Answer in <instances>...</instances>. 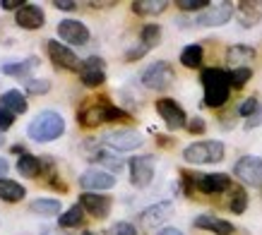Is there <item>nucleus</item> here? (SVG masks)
Wrapping results in <instances>:
<instances>
[{"mask_svg":"<svg viewBox=\"0 0 262 235\" xmlns=\"http://www.w3.org/2000/svg\"><path fill=\"white\" fill-rule=\"evenodd\" d=\"M202 86H205V106L207 108H222L229 101L231 77L226 70L207 67L202 70Z\"/></svg>","mask_w":262,"mask_h":235,"instance_id":"1","label":"nucleus"},{"mask_svg":"<svg viewBox=\"0 0 262 235\" xmlns=\"http://www.w3.org/2000/svg\"><path fill=\"white\" fill-rule=\"evenodd\" d=\"M63 132H65V120L58 115L56 110H41L27 127V134L34 142H53Z\"/></svg>","mask_w":262,"mask_h":235,"instance_id":"2","label":"nucleus"},{"mask_svg":"<svg viewBox=\"0 0 262 235\" xmlns=\"http://www.w3.org/2000/svg\"><path fill=\"white\" fill-rule=\"evenodd\" d=\"M183 158L192 166H207V163H219L224 158V144L216 139L195 142L190 147H185Z\"/></svg>","mask_w":262,"mask_h":235,"instance_id":"3","label":"nucleus"},{"mask_svg":"<svg viewBox=\"0 0 262 235\" xmlns=\"http://www.w3.org/2000/svg\"><path fill=\"white\" fill-rule=\"evenodd\" d=\"M123 118H127V115L120 108L111 106L108 101L89 103V106H84V108L77 113V120H80V125H84V127H96V125H101V123L123 120Z\"/></svg>","mask_w":262,"mask_h":235,"instance_id":"4","label":"nucleus"},{"mask_svg":"<svg viewBox=\"0 0 262 235\" xmlns=\"http://www.w3.org/2000/svg\"><path fill=\"white\" fill-rule=\"evenodd\" d=\"M233 173L238 175L241 182H246L248 187H262V158L260 156H241L233 166Z\"/></svg>","mask_w":262,"mask_h":235,"instance_id":"5","label":"nucleus"},{"mask_svg":"<svg viewBox=\"0 0 262 235\" xmlns=\"http://www.w3.org/2000/svg\"><path fill=\"white\" fill-rule=\"evenodd\" d=\"M173 79H176L173 67L168 63H164V60L151 63L149 67L142 72V84L147 86V89H168V86L173 84Z\"/></svg>","mask_w":262,"mask_h":235,"instance_id":"6","label":"nucleus"},{"mask_svg":"<svg viewBox=\"0 0 262 235\" xmlns=\"http://www.w3.org/2000/svg\"><path fill=\"white\" fill-rule=\"evenodd\" d=\"M103 144L113 151H135L137 147H142V134L135 130H113L103 134Z\"/></svg>","mask_w":262,"mask_h":235,"instance_id":"7","label":"nucleus"},{"mask_svg":"<svg viewBox=\"0 0 262 235\" xmlns=\"http://www.w3.org/2000/svg\"><path fill=\"white\" fill-rule=\"evenodd\" d=\"M233 5L231 3H212L207 10H202L198 15V24L200 27H222L233 17Z\"/></svg>","mask_w":262,"mask_h":235,"instance_id":"8","label":"nucleus"},{"mask_svg":"<svg viewBox=\"0 0 262 235\" xmlns=\"http://www.w3.org/2000/svg\"><path fill=\"white\" fill-rule=\"evenodd\" d=\"M154 156L144 154V156H135L130 161V180L135 187H147L154 178Z\"/></svg>","mask_w":262,"mask_h":235,"instance_id":"9","label":"nucleus"},{"mask_svg":"<svg viewBox=\"0 0 262 235\" xmlns=\"http://www.w3.org/2000/svg\"><path fill=\"white\" fill-rule=\"evenodd\" d=\"M48 55H51V60H53V65L56 67H65V70H77L80 72L82 63L80 58L72 53V48H68L65 43H60V41H48Z\"/></svg>","mask_w":262,"mask_h":235,"instance_id":"10","label":"nucleus"},{"mask_svg":"<svg viewBox=\"0 0 262 235\" xmlns=\"http://www.w3.org/2000/svg\"><path fill=\"white\" fill-rule=\"evenodd\" d=\"M58 36L65 41V43H72V46H82L89 41V29L77 19H63L58 24Z\"/></svg>","mask_w":262,"mask_h":235,"instance_id":"11","label":"nucleus"},{"mask_svg":"<svg viewBox=\"0 0 262 235\" xmlns=\"http://www.w3.org/2000/svg\"><path fill=\"white\" fill-rule=\"evenodd\" d=\"M106 63H103L101 58H96V55H92V58H87L84 63H82L80 67V79L84 86H101L103 79H106Z\"/></svg>","mask_w":262,"mask_h":235,"instance_id":"12","label":"nucleus"},{"mask_svg":"<svg viewBox=\"0 0 262 235\" xmlns=\"http://www.w3.org/2000/svg\"><path fill=\"white\" fill-rule=\"evenodd\" d=\"M113 185H116V178H113L111 173L101 171V168H89V171H84L80 175V187L82 190H111Z\"/></svg>","mask_w":262,"mask_h":235,"instance_id":"13","label":"nucleus"},{"mask_svg":"<svg viewBox=\"0 0 262 235\" xmlns=\"http://www.w3.org/2000/svg\"><path fill=\"white\" fill-rule=\"evenodd\" d=\"M157 113L164 118V123H166L171 130H181L185 125V113L173 99H161L157 101Z\"/></svg>","mask_w":262,"mask_h":235,"instance_id":"14","label":"nucleus"},{"mask_svg":"<svg viewBox=\"0 0 262 235\" xmlns=\"http://www.w3.org/2000/svg\"><path fill=\"white\" fill-rule=\"evenodd\" d=\"M15 22L19 24L22 29H29V32H34V29H41V27H43V22H46V15H43V10H41L39 5L27 3L22 10H17Z\"/></svg>","mask_w":262,"mask_h":235,"instance_id":"15","label":"nucleus"},{"mask_svg":"<svg viewBox=\"0 0 262 235\" xmlns=\"http://www.w3.org/2000/svg\"><path fill=\"white\" fill-rule=\"evenodd\" d=\"M80 204H82V209H87L94 219H106L108 212H111V199L99 195V192H84L80 197Z\"/></svg>","mask_w":262,"mask_h":235,"instance_id":"16","label":"nucleus"},{"mask_svg":"<svg viewBox=\"0 0 262 235\" xmlns=\"http://www.w3.org/2000/svg\"><path fill=\"white\" fill-rule=\"evenodd\" d=\"M195 185L205 195H216V192L229 190L231 180H229V175H224V173H209V175H200L198 180H195Z\"/></svg>","mask_w":262,"mask_h":235,"instance_id":"17","label":"nucleus"},{"mask_svg":"<svg viewBox=\"0 0 262 235\" xmlns=\"http://www.w3.org/2000/svg\"><path fill=\"white\" fill-rule=\"evenodd\" d=\"M171 212H173V204L171 202H159V204H154V206H149V209H144V212L140 214V221L149 228L159 226L161 221H166L168 216H171Z\"/></svg>","mask_w":262,"mask_h":235,"instance_id":"18","label":"nucleus"},{"mask_svg":"<svg viewBox=\"0 0 262 235\" xmlns=\"http://www.w3.org/2000/svg\"><path fill=\"white\" fill-rule=\"evenodd\" d=\"M195 226L205 228V230H212L214 235H233V226H231L229 221L216 219V216H198Z\"/></svg>","mask_w":262,"mask_h":235,"instance_id":"19","label":"nucleus"},{"mask_svg":"<svg viewBox=\"0 0 262 235\" xmlns=\"http://www.w3.org/2000/svg\"><path fill=\"white\" fill-rule=\"evenodd\" d=\"M255 58V51L250 46H231L229 48V55H226V60H229V65L233 67V70H238V67H246L250 60Z\"/></svg>","mask_w":262,"mask_h":235,"instance_id":"20","label":"nucleus"},{"mask_svg":"<svg viewBox=\"0 0 262 235\" xmlns=\"http://www.w3.org/2000/svg\"><path fill=\"white\" fill-rule=\"evenodd\" d=\"M0 108H5V110H10V113L19 115V113L27 110V99L22 96V91L10 89V91H5V94L0 96Z\"/></svg>","mask_w":262,"mask_h":235,"instance_id":"21","label":"nucleus"},{"mask_svg":"<svg viewBox=\"0 0 262 235\" xmlns=\"http://www.w3.org/2000/svg\"><path fill=\"white\" fill-rule=\"evenodd\" d=\"M24 195H27V190H24L19 182L10 180V178H3V180H0V199H3V202H10V204L22 202Z\"/></svg>","mask_w":262,"mask_h":235,"instance_id":"22","label":"nucleus"},{"mask_svg":"<svg viewBox=\"0 0 262 235\" xmlns=\"http://www.w3.org/2000/svg\"><path fill=\"white\" fill-rule=\"evenodd\" d=\"M17 171L24 178H39L43 171V163H41V158L32 156V154H22V158L17 161Z\"/></svg>","mask_w":262,"mask_h":235,"instance_id":"23","label":"nucleus"},{"mask_svg":"<svg viewBox=\"0 0 262 235\" xmlns=\"http://www.w3.org/2000/svg\"><path fill=\"white\" fill-rule=\"evenodd\" d=\"M236 17H238V22L243 24V27H253V24L260 22V8L255 5V3H238V10H236Z\"/></svg>","mask_w":262,"mask_h":235,"instance_id":"24","label":"nucleus"},{"mask_svg":"<svg viewBox=\"0 0 262 235\" xmlns=\"http://www.w3.org/2000/svg\"><path fill=\"white\" fill-rule=\"evenodd\" d=\"M39 65V60L36 58H27V60H22V63H8V65H3L0 70L5 72V75H10V77H27L29 72L34 70Z\"/></svg>","mask_w":262,"mask_h":235,"instance_id":"25","label":"nucleus"},{"mask_svg":"<svg viewBox=\"0 0 262 235\" xmlns=\"http://www.w3.org/2000/svg\"><path fill=\"white\" fill-rule=\"evenodd\" d=\"M166 0H135L133 3V10L137 15H159L166 10Z\"/></svg>","mask_w":262,"mask_h":235,"instance_id":"26","label":"nucleus"},{"mask_svg":"<svg viewBox=\"0 0 262 235\" xmlns=\"http://www.w3.org/2000/svg\"><path fill=\"white\" fill-rule=\"evenodd\" d=\"M181 63L185 65V67H200V63H202V46H198V43H190V46L183 48L181 53Z\"/></svg>","mask_w":262,"mask_h":235,"instance_id":"27","label":"nucleus"},{"mask_svg":"<svg viewBox=\"0 0 262 235\" xmlns=\"http://www.w3.org/2000/svg\"><path fill=\"white\" fill-rule=\"evenodd\" d=\"M32 212L41 214V216H58L60 214V202L58 199H34L32 202Z\"/></svg>","mask_w":262,"mask_h":235,"instance_id":"28","label":"nucleus"},{"mask_svg":"<svg viewBox=\"0 0 262 235\" xmlns=\"http://www.w3.org/2000/svg\"><path fill=\"white\" fill-rule=\"evenodd\" d=\"M82 221H84V209H82V204H75L72 209L60 214V221H58V223L63 228H75V226H80Z\"/></svg>","mask_w":262,"mask_h":235,"instance_id":"29","label":"nucleus"},{"mask_svg":"<svg viewBox=\"0 0 262 235\" xmlns=\"http://www.w3.org/2000/svg\"><path fill=\"white\" fill-rule=\"evenodd\" d=\"M142 46L144 48H154L157 43L161 41V27H157V24H147V27H142Z\"/></svg>","mask_w":262,"mask_h":235,"instance_id":"30","label":"nucleus"},{"mask_svg":"<svg viewBox=\"0 0 262 235\" xmlns=\"http://www.w3.org/2000/svg\"><path fill=\"white\" fill-rule=\"evenodd\" d=\"M229 206H231V212H233V214H243V212H246V206H248V195H246V190H243V187H236V190H233Z\"/></svg>","mask_w":262,"mask_h":235,"instance_id":"31","label":"nucleus"},{"mask_svg":"<svg viewBox=\"0 0 262 235\" xmlns=\"http://www.w3.org/2000/svg\"><path fill=\"white\" fill-rule=\"evenodd\" d=\"M229 77H231V86H233V89H241L248 79L253 77V70H250V67H238V70H231Z\"/></svg>","mask_w":262,"mask_h":235,"instance_id":"32","label":"nucleus"},{"mask_svg":"<svg viewBox=\"0 0 262 235\" xmlns=\"http://www.w3.org/2000/svg\"><path fill=\"white\" fill-rule=\"evenodd\" d=\"M24 89H27V94L39 96V94H46L48 89H51V82H48V79H29V82L24 84Z\"/></svg>","mask_w":262,"mask_h":235,"instance_id":"33","label":"nucleus"},{"mask_svg":"<svg viewBox=\"0 0 262 235\" xmlns=\"http://www.w3.org/2000/svg\"><path fill=\"white\" fill-rule=\"evenodd\" d=\"M106 235H137V228L133 223H127V221H118L106 230Z\"/></svg>","mask_w":262,"mask_h":235,"instance_id":"34","label":"nucleus"},{"mask_svg":"<svg viewBox=\"0 0 262 235\" xmlns=\"http://www.w3.org/2000/svg\"><path fill=\"white\" fill-rule=\"evenodd\" d=\"M176 5L181 10H185V12H192V10H207L212 3L209 0H178Z\"/></svg>","mask_w":262,"mask_h":235,"instance_id":"35","label":"nucleus"},{"mask_svg":"<svg viewBox=\"0 0 262 235\" xmlns=\"http://www.w3.org/2000/svg\"><path fill=\"white\" fill-rule=\"evenodd\" d=\"M94 158L96 161H101V163L106 166V168H111V171H120V168H123V163H120L118 158L111 156V154H106V151H99Z\"/></svg>","mask_w":262,"mask_h":235,"instance_id":"36","label":"nucleus"},{"mask_svg":"<svg viewBox=\"0 0 262 235\" xmlns=\"http://www.w3.org/2000/svg\"><path fill=\"white\" fill-rule=\"evenodd\" d=\"M12 123H15V113L0 108V132H8L10 127H12Z\"/></svg>","mask_w":262,"mask_h":235,"instance_id":"37","label":"nucleus"},{"mask_svg":"<svg viewBox=\"0 0 262 235\" xmlns=\"http://www.w3.org/2000/svg\"><path fill=\"white\" fill-rule=\"evenodd\" d=\"M257 106H260V103H257V99H246V101L241 103V108H238V115H246V118H250L255 113V110H257Z\"/></svg>","mask_w":262,"mask_h":235,"instance_id":"38","label":"nucleus"},{"mask_svg":"<svg viewBox=\"0 0 262 235\" xmlns=\"http://www.w3.org/2000/svg\"><path fill=\"white\" fill-rule=\"evenodd\" d=\"M257 125H262V103L260 106H257V110H255L253 115L248 118V130H253V127H257Z\"/></svg>","mask_w":262,"mask_h":235,"instance_id":"39","label":"nucleus"},{"mask_svg":"<svg viewBox=\"0 0 262 235\" xmlns=\"http://www.w3.org/2000/svg\"><path fill=\"white\" fill-rule=\"evenodd\" d=\"M188 130H190L192 134H202L205 132V120H202V118H192L190 125H188Z\"/></svg>","mask_w":262,"mask_h":235,"instance_id":"40","label":"nucleus"},{"mask_svg":"<svg viewBox=\"0 0 262 235\" xmlns=\"http://www.w3.org/2000/svg\"><path fill=\"white\" fill-rule=\"evenodd\" d=\"M27 3L24 0H0V8L3 10H22Z\"/></svg>","mask_w":262,"mask_h":235,"instance_id":"41","label":"nucleus"},{"mask_svg":"<svg viewBox=\"0 0 262 235\" xmlns=\"http://www.w3.org/2000/svg\"><path fill=\"white\" fill-rule=\"evenodd\" d=\"M58 10H63V12H72V10H77V3H72V0H56L53 3Z\"/></svg>","mask_w":262,"mask_h":235,"instance_id":"42","label":"nucleus"},{"mask_svg":"<svg viewBox=\"0 0 262 235\" xmlns=\"http://www.w3.org/2000/svg\"><path fill=\"white\" fill-rule=\"evenodd\" d=\"M147 51H149V48L140 46V48H135V51H127V53H125V58H127V60H137V58H142V55L147 53Z\"/></svg>","mask_w":262,"mask_h":235,"instance_id":"43","label":"nucleus"},{"mask_svg":"<svg viewBox=\"0 0 262 235\" xmlns=\"http://www.w3.org/2000/svg\"><path fill=\"white\" fill-rule=\"evenodd\" d=\"M157 235H183V233L178 230V228H161Z\"/></svg>","mask_w":262,"mask_h":235,"instance_id":"44","label":"nucleus"},{"mask_svg":"<svg viewBox=\"0 0 262 235\" xmlns=\"http://www.w3.org/2000/svg\"><path fill=\"white\" fill-rule=\"evenodd\" d=\"M5 173H8V163L0 158V180H3V175H5Z\"/></svg>","mask_w":262,"mask_h":235,"instance_id":"45","label":"nucleus"},{"mask_svg":"<svg viewBox=\"0 0 262 235\" xmlns=\"http://www.w3.org/2000/svg\"><path fill=\"white\" fill-rule=\"evenodd\" d=\"M82 235H94V233H82Z\"/></svg>","mask_w":262,"mask_h":235,"instance_id":"46","label":"nucleus"},{"mask_svg":"<svg viewBox=\"0 0 262 235\" xmlns=\"http://www.w3.org/2000/svg\"><path fill=\"white\" fill-rule=\"evenodd\" d=\"M0 147H3V137H0Z\"/></svg>","mask_w":262,"mask_h":235,"instance_id":"47","label":"nucleus"}]
</instances>
